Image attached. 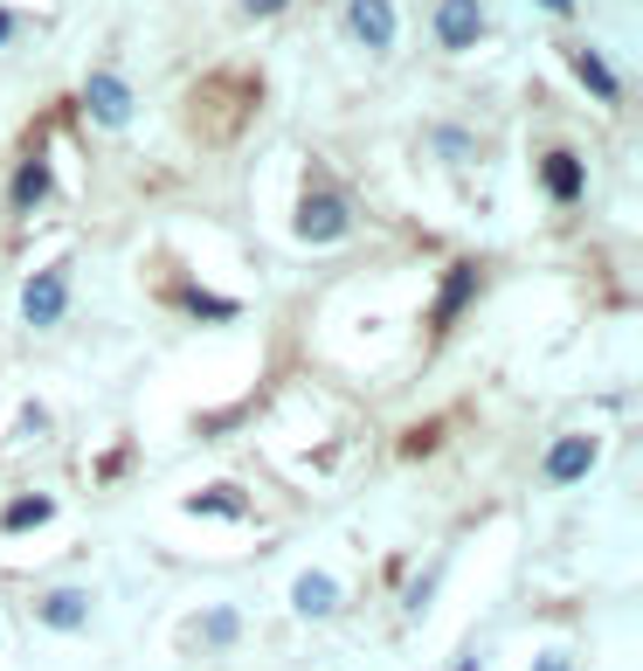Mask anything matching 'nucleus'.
<instances>
[{
	"label": "nucleus",
	"mask_w": 643,
	"mask_h": 671,
	"mask_svg": "<svg viewBox=\"0 0 643 671\" xmlns=\"http://www.w3.org/2000/svg\"><path fill=\"white\" fill-rule=\"evenodd\" d=\"M84 105H90V118L97 125H132V90H125V76H111V70H90V84H84Z\"/></svg>",
	"instance_id": "nucleus-1"
},
{
	"label": "nucleus",
	"mask_w": 643,
	"mask_h": 671,
	"mask_svg": "<svg viewBox=\"0 0 643 671\" xmlns=\"http://www.w3.org/2000/svg\"><path fill=\"white\" fill-rule=\"evenodd\" d=\"M63 305H69V270H42V277H29V291H21V319L29 326H56Z\"/></svg>",
	"instance_id": "nucleus-2"
},
{
	"label": "nucleus",
	"mask_w": 643,
	"mask_h": 671,
	"mask_svg": "<svg viewBox=\"0 0 643 671\" xmlns=\"http://www.w3.org/2000/svg\"><path fill=\"white\" fill-rule=\"evenodd\" d=\"M298 236H304V243H340V236H346V201H340V194H312V201L298 209Z\"/></svg>",
	"instance_id": "nucleus-3"
},
{
	"label": "nucleus",
	"mask_w": 643,
	"mask_h": 671,
	"mask_svg": "<svg viewBox=\"0 0 643 671\" xmlns=\"http://www.w3.org/2000/svg\"><path fill=\"white\" fill-rule=\"evenodd\" d=\"M484 35V8L478 0H443V8H436V42L443 49H471Z\"/></svg>",
	"instance_id": "nucleus-4"
},
{
	"label": "nucleus",
	"mask_w": 643,
	"mask_h": 671,
	"mask_svg": "<svg viewBox=\"0 0 643 671\" xmlns=\"http://www.w3.org/2000/svg\"><path fill=\"white\" fill-rule=\"evenodd\" d=\"M346 21L367 49H395V8L388 0H346Z\"/></svg>",
	"instance_id": "nucleus-5"
},
{
	"label": "nucleus",
	"mask_w": 643,
	"mask_h": 671,
	"mask_svg": "<svg viewBox=\"0 0 643 671\" xmlns=\"http://www.w3.org/2000/svg\"><path fill=\"white\" fill-rule=\"evenodd\" d=\"M588 464H596V436H560V444L547 450V484L588 478Z\"/></svg>",
	"instance_id": "nucleus-6"
},
{
	"label": "nucleus",
	"mask_w": 643,
	"mask_h": 671,
	"mask_svg": "<svg viewBox=\"0 0 643 671\" xmlns=\"http://www.w3.org/2000/svg\"><path fill=\"white\" fill-rule=\"evenodd\" d=\"M35 616H42L49 630H84L90 624V596H84V588H56V596L35 603Z\"/></svg>",
	"instance_id": "nucleus-7"
},
{
	"label": "nucleus",
	"mask_w": 643,
	"mask_h": 671,
	"mask_svg": "<svg viewBox=\"0 0 643 671\" xmlns=\"http://www.w3.org/2000/svg\"><path fill=\"white\" fill-rule=\"evenodd\" d=\"M291 603H298V616H332V609H340V582H332V575H298Z\"/></svg>",
	"instance_id": "nucleus-8"
},
{
	"label": "nucleus",
	"mask_w": 643,
	"mask_h": 671,
	"mask_svg": "<svg viewBox=\"0 0 643 671\" xmlns=\"http://www.w3.org/2000/svg\"><path fill=\"white\" fill-rule=\"evenodd\" d=\"M547 194L554 201H581V160L575 152H547Z\"/></svg>",
	"instance_id": "nucleus-9"
},
{
	"label": "nucleus",
	"mask_w": 643,
	"mask_h": 671,
	"mask_svg": "<svg viewBox=\"0 0 643 671\" xmlns=\"http://www.w3.org/2000/svg\"><path fill=\"white\" fill-rule=\"evenodd\" d=\"M575 70H581V84L596 90L602 105H615V97H623V84H615V70H609V63L596 56V49H581V56H575Z\"/></svg>",
	"instance_id": "nucleus-10"
},
{
	"label": "nucleus",
	"mask_w": 643,
	"mask_h": 671,
	"mask_svg": "<svg viewBox=\"0 0 643 671\" xmlns=\"http://www.w3.org/2000/svg\"><path fill=\"white\" fill-rule=\"evenodd\" d=\"M42 194H49V167H42V160H29V167L14 173V209H35Z\"/></svg>",
	"instance_id": "nucleus-11"
},
{
	"label": "nucleus",
	"mask_w": 643,
	"mask_h": 671,
	"mask_svg": "<svg viewBox=\"0 0 643 671\" xmlns=\"http://www.w3.org/2000/svg\"><path fill=\"white\" fill-rule=\"evenodd\" d=\"M471 284H478V270H471V264H457V277H450V291H443V305H436V319H443V326L457 319V305L471 298Z\"/></svg>",
	"instance_id": "nucleus-12"
},
{
	"label": "nucleus",
	"mask_w": 643,
	"mask_h": 671,
	"mask_svg": "<svg viewBox=\"0 0 643 671\" xmlns=\"http://www.w3.org/2000/svg\"><path fill=\"white\" fill-rule=\"evenodd\" d=\"M236 630H243V616H236V609H215L208 624H201V637H208L215 651H228V643H236Z\"/></svg>",
	"instance_id": "nucleus-13"
},
{
	"label": "nucleus",
	"mask_w": 643,
	"mask_h": 671,
	"mask_svg": "<svg viewBox=\"0 0 643 671\" xmlns=\"http://www.w3.org/2000/svg\"><path fill=\"white\" fill-rule=\"evenodd\" d=\"M35 520H49V499H14L8 512H0V526H8V533H21V526H35Z\"/></svg>",
	"instance_id": "nucleus-14"
},
{
	"label": "nucleus",
	"mask_w": 643,
	"mask_h": 671,
	"mask_svg": "<svg viewBox=\"0 0 643 671\" xmlns=\"http://www.w3.org/2000/svg\"><path fill=\"white\" fill-rule=\"evenodd\" d=\"M539 8H547V14H575V0H539Z\"/></svg>",
	"instance_id": "nucleus-15"
},
{
	"label": "nucleus",
	"mask_w": 643,
	"mask_h": 671,
	"mask_svg": "<svg viewBox=\"0 0 643 671\" xmlns=\"http://www.w3.org/2000/svg\"><path fill=\"white\" fill-rule=\"evenodd\" d=\"M8 35H14V14H8V8H0V42H8Z\"/></svg>",
	"instance_id": "nucleus-16"
},
{
	"label": "nucleus",
	"mask_w": 643,
	"mask_h": 671,
	"mask_svg": "<svg viewBox=\"0 0 643 671\" xmlns=\"http://www.w3.org/2000/svg\"><path fill=\"white\" fill-rule=\"evenodd\" d=\"M539 671H568V664H560V658H547V664H539Z\"/></svg>",
	"instance_id": "nucleus-17"
}]
</instances>
